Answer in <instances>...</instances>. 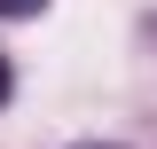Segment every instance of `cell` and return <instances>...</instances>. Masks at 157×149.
I'll return each instance as SVG.
<instances>
[{
  "instance_id": "cell-1",
  "label": "cell",
  "mask_w": 157,
  "mask_h": 149,
  "mask_svg": "<svg viewBox=\"0 0 157 149\" xmlns=\"http://www.w3.org/2000/svg\"><path fill=\"white\" fill-rule=\"evenodd\" d=\"M32 8H39V0H0V16H32Z\"/></svg>"
},
{
  "instance_id": "cell-2",
  "label": "cell",
  "mask_w": 157,
  "mask_h": 149,
  "mask_svg": "<svg viewBox=\"0 0 157 149\" xmlns=\"http://www.w3.org/2000/svg\"><path fill=\"white\" fill-rule=\"evenodd\" d=\"M0 102H8V63H0Z\"/></svg>"
}]
</instances>
